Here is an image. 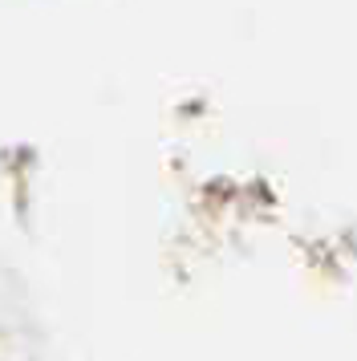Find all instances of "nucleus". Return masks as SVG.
<instances>
[]
</instances>
